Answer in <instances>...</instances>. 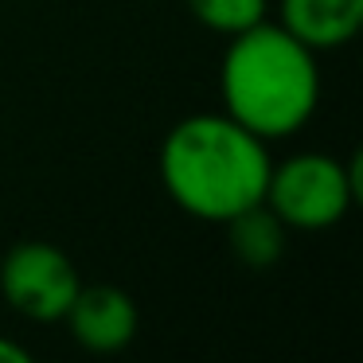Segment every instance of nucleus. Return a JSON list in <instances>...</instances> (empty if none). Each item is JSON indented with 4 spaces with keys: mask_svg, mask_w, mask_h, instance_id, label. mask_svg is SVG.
Here are the masks:
<instances>
[{
    "mask_svg": "<svg viewBox=\"0 0 363 363\" xmlns=\"http://www.w3.org/2000/svg\"><path fill=\"white\" fill-rule=\"evenodd\" d=\"M223 113L262 141L293 137L320 106L316 51L281 24H262L230 35L219 63Z\"/></svg>",
    "mask_w": 363,
    "mask_h": 363,
    "instance_id": "nucleus-2",
    "label": "nucleus"
},
{
    "mask_svg": "<svg viewBox=\"0 0 363 363\" xmlns=\"http://www.w3.org/2000/svg\"><path fill=\"white\" fill-rule=\"evenodd\" d=\"M188 12L199 28L230 40V35H238L266 20L269 0H188Z\"/></svg>",
    "mask_w": 363,
    "mask_h": 363,
    "instance_id": "nucleus-8",
    "label": "nucleus"
},
{
    "mask_svg": "<svg viewBox=\"0 0 363 363\" xmlns=\"http://www.w3.org/2000/svg\"><path fill=\"white\" fill-rule=\"evenodd\" d=\"M79 289L82 277L71 254L51 242H40V238L16 242L0 262V293H4L9 308L35 324L63 320Z\"/></svg>",
    "mask_w": 363,
    "mask_h": 363,
    "instance_id": "nucleus-4",
    "label": "nucleus"
},
{
    "mask_svg": "<svg viewBox=\"0 0 363 363\" xmlns=\"http://www.w3.org/2000/svg\"><path fill=\"white\" fill-rule=\"evenodd\" d=\"M277 24L313 51H336L363 28V0H277Z\"/></svg>",
    "mask_w": 363,
    "mask_h": 363,
    "instance_id": "nucleus-6",
    "label": "nucleus"
},
{
    "mask_svg": "<svg viewBox=\"0 0 363 363\" xmlns=\"http://www.w3.org/2000/svg\"><path fill=\"white\" fill-rule=\"evenodd\" d=\"M359 199V160L293 152L269 168L266 207L289 230H328Z\"/></svg>",
    "mask_w": 363,
    "mask_h": 363,
    "instance_id": "nucleus-3",
    "label": "nucleus"
},
{
    "mask_svg": "<svg viewBox=\"0 0 363 363\" xmlns=\"http://www.w3.org/2000/svg\"><path fill=\"white\" fill-rule=\"evenodd\" d=\"M63 324L71 340L94 355H118L141 332V308L118 285H82L67 308Z\"/></svg>",
    "mask_w": 363,
    "mask_h": 363,
    "instance_id": "nucleus-5",
    "label": "nucleus"
},
{
    "mask_svg": "<svg viewBox=\"0 0 363 363\" xmlns=\"http://www.w3.org/2000/svg\"><path fill=\"white\" fill-rule=\"evenodd\" d=\"M223 227H227L230 254H235L246 269H269V266L281 262L289 227L269 211L266 199L254 203V207H246V211H238L235 219H227Z\"/></svg>",
    "mask_w": 363,
    "mask_h": 363,
    "instance_id": "nucleus-7",
    "label": "nucleus"
},
{
    "mask_svg": "<svg viewBox=\"0 0 363 363\" xmlns=\"http://www.w3.org/2000/svg\"><path fill=\"white\" fill-rule=\"evenodd\" d=\"M269 141L227 113H188L164 133L157 172L168 199L199 223H227L262 203L269 184Z\"/></svg>",
    "mask_w": 363,
    "mask_h": 363,
    "instance_id": "nucleus-1",
    "label": "nucleus"
},
{
    "mask_svg": "<svg viewBox=\"0 0 363 363\" xmlns=\"http://www.w3.org/2000/svg\"><path fill=\"white\" fill-rule=\"evenodd\" d=\"M0 363H32V352H28L20 340L0 336Z\"/></svg>",
    "mask_w": 363,
    "mask_h": 363,
    "instance_id": "nucleus-9",
    "label": "nucleus"
}]
</instances>
